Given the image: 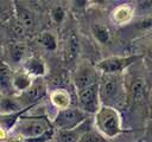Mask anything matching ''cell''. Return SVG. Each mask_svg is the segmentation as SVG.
Segmentation results:
<instances>
[{"label": "cell", "mask_w": 152, "mask_h": 142, "mask_svg": "<svg viewBox=\"0 0 152 142\" xmlns=\"http://www.w3.org/2000/svg\"><path fill=\"white\" fill-rule=\"evenodd\" d=\"M91 34L95 38V40H97L100 44H107L110 40V32L108 27L103 24H94L91 26Z\"/></svg>", "instance_id": "obj_18"}, {"label": "cell", "mask_w": 152, "mask_h": 142, "mask_svg": "<svg viewBox=\"0 0 152 142\" xmlns=\"http://www.w3.org/2000/svg\"><path fill=\"white\" fill-rule=\"evenodd\" d=\"M50 102L58 110H63V109L70 108L71 96L65 89L58 88V89H55L50 92Z\"/></svg>", "instance_id": "obj_13"}, {"label": "cell", "mask_w": 152, "mask_h": 142, "mask_svg": "<svg viewBox=\"0 0 152 142\" xmlns=\"http://www.w3.org/2000/svg\"><path fill=\"white\" fill-rule=\"evenodd\" d=\"M23 70L28 73L32 78H40L46 73V64L40 57L31 56L27 57L24 62Z\"/></svg>", "instance_id": "obj_9"}, {"label": "cell", "mask_w": 152, "mask_h": 142, "mask_svg": "<svg viewBox=\"0 0 152 142\" xmlns=\"http://www.w3.org/2000/svg\"><path fill=\"white\" fill-rule=\"evenodd\" d=\"M49 14H50V19L56 25H59V24H62L64 21L65 15H66V12H65V8L62 5H55V6L51 7Z\"/></svg>", "instance_id": "obj_21"}, {"label": "cell", "mask_w": 152, "mask_h": 142, "mask_svg": "<svg viewBox=\"0 0 152 142\" xmlns=\"http://www.w3.org/2000/svg\"><path fill=\"white\" fill-rule=\"evenodd\" d=\"M97 72L99 71L96 70V67L88 63H82L81 65H78L74 73L75 90L78 91L86 86H89V85L99 82L100 78L97 77Z\"/></svg>", "instance_id": "obj_7"}, {"label": "cell", "mask_w": 152, "mask_h": 142, "mask_svg": "<svg viewBox=\"0 0 152 142\" xmlns=\"http://www.w3.org/2000/svg\"><path fill=\"white\" fill-rule=\"evenodd\" d=\"M145 93V80L140 77L134 78L129 85V96L134 102H139L142 99Z\"/></svg>", "instance_id": "obj_17"}, {"label": "cell", "mask_w": 152, "mask_h": 142, "mask_svg": "<svg viewBox=\"0 0 152 142\" xmlns=\"http://www.w3.org/2000/svg\"><path fill=\"white\" fill-rule=\"evenodd\" d=\"M21 110V105L15 98L10 96L0 97V114H12Z\"/></svg>", "instance_id": "obj_16"}, {"label": "cell", "mask_w": 152, "mask_h": 142, "mask_svg": "<svg viewBox=\"0 0 152 142\" xmlns=\"http://www.w3.org/2000/svg\"><path fill=\"white\" fill-rule=\"evenodd\" d=\"M27 110L26 109H23L21 111H18V112H12V114H0V128L8 133L11 130H13V128L15 127V124L18 123V121L23 117V114Z\"/></svg>", "instance_id": "obj_14"}, {"label": "cell", "mask_w": 152, "mask_h": 142, "mask_svg": "<svg viewBox=\"0 0 152 142\" xmlns=\"http://www.w3.org/2000/svg\"><path fill=\"white\" fill-rule=\"evenodd\" d=\"M139 56H113L107 57L99 60L95 65L96 70L101 75H120L124 70L129 67L137 60H139Z\"/></svg>", "instance_id": "obj_5"}, {"label": "cell", "mask_w": 152, "mask_h": 142, "mask_svg": "<svg viewBox=\"0 0 152 142\" xmlns=\"http://www.w3.org/2000/svg\"><path fill=\"white\" fill-rule=\"evenodd\" d=\"M38 41L39 44L48 51H56L57 50V46H58V41H57V38L56 36L50 32V31H44L39 34V38H38Z\"/></svg>", "instance_id": "obj_19"}, {"label": "cell", "mask_w": 152, "mask_h": 142, "mask_svg": "<svg viewBox=\"0 0 152 142\" xmlns=\"http://www.w3.org/2000/svg\"><path fill=\"white\" fill-rule=\"evenodd\" d=\"M11 79L12 76H8V72L5 67L0 66V86L6 88V86H12L11 85Z\"/></svg>", "instance_id": "obj_24"}, {"label": "cell", "mask_w": 152, "mask_h": 142, "mask_svg": "<svg viewBox=\"0 0 152 142\" xmlns=\"http://www.w3.org/2000/svg\"><path fill=\"white\" fill-rule=\"evenodd\" d=\"M13 131L25 142H48L55 135L52 123L42 116H23L13 128Z\"/></svg>", "instance_id": "obj_1"}, {"label": "cell", "mask_w": 152, "mask_h": 142, "mask_svg": "<svg viewBox=\"0 0 152 142\" xmlns=\"http://www.w3.org/2000/svg\"><path fill=\"white\" fill-rule=\"evenodd\" d=\"M34 78H32L28 73H26L24 70L23 71H18L12 75V79H11V85L12 88L18 91V92H26L31 85L33 84Z\"/></svg>", "instance_id": "obj_12"}, {"label": "cell", "mask_w": 152, "mask_h": 142, "mask_svg": "<svg viewBox=\"0 0 152 142\" xmlns=\"http://www.w3.org/2000/svg\"><path fill=\"white\" fill-rule=\"evenodd\" d=\"M80 108L87 114H95L102 105L100 98V80L76 91Z\"/></svg>", "instance_id": "obj_6"}, {"label": "cell", "mask_w": 152, "mask_h": 142, "mask_svg": "<svg viewBox=\"0 0 152 142\" xmlns=\"http://www.w3.org/2000/svg\"><path fill=\"white\" fill-rule=\"evenodd\" d=\"M147 53H148V57L152 59V45L150 46V49H148V52H147Z\"/></svg>", "instance_id": "obj_25"}, {"label": "cell", "mask_w": 152, "mask_h": 142, "mask_svg": "<svg viewBox=\"0 0 152 142\" xmlns=\"http://www.w3.org/2000/svg\"><path fill=\"white\" fill-rule=\"evenodd\" d=\"M94 127L106 138H114L122 131V118L116 108L101 105L94 114Z\"/></svg>", "instance_id": "obj_2"}, {"label": "cell", "mask_w": 152, "mask_h": 142, "mask_svg": "<svg viewBox=\"0 0 152 142\" xmlns=\"http://www.w3.org/2000/svg\"><path fill=\"white\" fill-rule=\"evenodd\" d=\"M125 97L124 83L120 75H102L100 77V98L102 105L115 108Z\"/></svg>", "instance_id": "obj_3"}, {"label": "cell", "mask_w": 152, "mask_h": 142, "mask_svg": "<svg viewBox=\"0 0 152 142\" xmlns=\"http://www.w3.org/2000/svg\"><path fill=\"white\" fill-rule=\"evenodd\" d=\"M14 8H15V15H17L18 24L24 30L32 28L34 25V21H36L33 12L28 7H26L25 5L19 4V2H14Z\"/></svg>", "instance_id": "obj_10"}, {"label": "cell", "mask_w": 152, "mask_h": 142, "mask_svg": "<svg viewBox=\"0 0 152 142\" xmlns=\"http://www.w3.org/2000/svg\"><path fill=\"white\" fill-rule=\"evenodd\" d=\"M26 46L21 43H12L10 45V58L13 63L18 64L20 62H25L26 58Z\"/></svg>", "instance_id": "obj_20"}, {"label": "cell", "mask_w": 152, "mask_h": 142, "mask_svg": "<svg viewBox=\"0 0 152 142\" xmlns=\"http://www.w3.org/2000/svg\"><path fill=\"white\" fill-rule=\"evenodd\" d=\"M89 129L88 128V121H86L84 123H82L80 127L71 129V130H65V131H58L57 134V138L59 142H80V140L82 138V136L88 133Z\"/></svg>", "instance_id": "obj_11"}, {"label": "cell", "mask_w": 152, "mask_h": 142, "mask_svg": "<svg viewBox=\"0 0 152 142\" xmlns=\"http://www.w3.org/2000/svg\"><path fill=\"white\" fill-rule=\"evenodd\" d=\"M12 142H19V141H12Z\"/></svg>", "instance_id": "obj_27"}, {"label": "cell", "mask_w": 152, "mask_h": 142, "mask_svg": "<svg viewBox=\"0 0 152 142\" xmlns=\"http://www.w3.org/2000/svg\"><path fill=\"white\" fill-rule=\"evenodd\" d=\"M88 120H89V114L83 111L81 108L70 106L57 111L52 121V125L58 131H65L80 127L82 123H84Z\"/></svg>", "instance_id": "obj_4"}, {"label": "cell", "mask_w": 152, "mask_h": 142, "mask_svg": "<svg viewBox=\"0 0 152 142\" xmlns=\"http://www.w3.org/2000/svg\"><path fill=\"white\" fill-rule=\"evenodd\" d=\"M134 12H135V8L129 5V4H121L119 6H116L112 13H110V19L113 21V24L115 25H126L128 24L133 17H134Z\"/></svg>", "instance_id": "obj_8"}, {"label": "cell", "mask_w": 152, "mask_h": 142, "mask_svg": "<svg viewBox=\"0 0 152 142\" xmlns=\"http://www.w3.org/2000/svg\"><path fill=\"white\" fill-rule=\"evenodd\" d=\"M45 93H46L45 84L37 78V80L33 82V84L31 85V88L26 92H24V96L26 97V99H28L31 102H37L42 97H44Z\"/></svg>", "instance_id": "obj_15"}, {"label": "cell", "mask_w": 152, "mask_h": 142, "mask_svg": "<svg viewBox=\"0 0 152 142\" xmlns=\"http://www.w3.org/2000/svg\"><path fill=\"white\" fill-rule=\"evenodd\" d=\"M1 53H2V51H1V46H0V57H1Z\"/></svg>", "instance_id": "obj_26"}, {"label": "cell", "mask_w": 152, "mask_h": 142, "mask_svg": "<svg viewBox=\"0 0 152 142\" xmlns=\"http://www.w3.org/2000/svg\"><path fill=\"white\" fill-rule=\"evenodd\" d=\"M80 142H108V141L106 140V137H103L96 130H89L88 133H86L82 136Z\"/></svg>", "instance_id": "obj_22"}, {"label": "cell", "mask_w": 152, "mask_h": 142, "mask_svg": "<svg viewBox=\"0 0 152 142\" xmlns=\"http://www.w3.org/2000/svg\"><path fill=\"white\" fill-rule=\"evenodd\" d=\"M77 51H78V43H77V39L76 37H70L69 41H68V45H66V52H68V58L69 59H74L77 54Z\"/></svg>", "instance_id": "obj_23"}]
</instances>
